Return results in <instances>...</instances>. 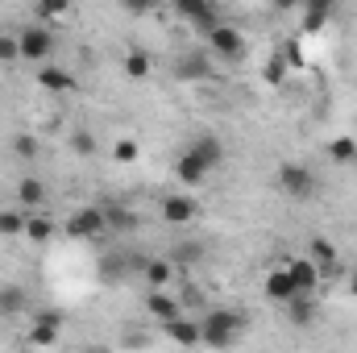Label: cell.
Returning <instances> with one entry per match:
<instances>
[{
	"label": "cell",
	"mask_w": 357,
	"mask_h": 353,
	"mask_svg": "<svg viewBox=\"0 0 357 353\" xmlns=\"http://www.w3.org/2000/svg\"><path fill=\"white\" fill-rule=\"evenodd\" d=\"M162 329H167V337H171L175 345H183V350H191V345H204V337H199V324H195V320H187V316H178V320L162 324Z\"/></svg>",
	"instance_id": "5bb4252c"
},
{
	"label": "cell",
	"mask_w": 357,
	"mask_h": 353,
	"mask_svg": "<svg viewBox=\"0 0 357 353\" xmlns=\"http://www.w3.org/2000/svg\"><path fill=\"white\" fill-rule=\"evenodd\" d=\"M71 150L84 154V158L96 154V137H91V129H75V133H71Z\"/></svg>",
	"instance_id": "f546056e"
},
{
	"label": "cell",
	"mask_w": 357,
	"mask_h": 353,
	"mask_svg": "<svg viewBox=\"0 0 357 353\" xmlns=\"http://www.w3.org/2000/svg\"><path fill=\"white\" fill-rule=\"evenodd\" d=\"M137 154H142V150H137V142H133V137H121V142L112 146V158H116L121 167H133V163H137Z\"/></svg>",
	"instance_id": "484cf974"
},
{
	"label": "cell",
	"mask_w": 357,
	"mask_h": 353,
	"mask_svg": "<svg viewBox=\"0 0 357 353\" xmlns=\"http://www.w3.org/2000/svg\"><path fill=\"white\" fill-rule=\"evenodd\" d=\"M108 233V216H104V208H75L71 216H67V237H75V241H96V237H104Z\"/></svg>",
	"instance_id": "3957f363"
},
{
	"label": "cell",
	"mask_w": 357,
	"mask_h": 353,
	"mask_svg": "<svg viewBox=\"0 0 357 353\" xmlns=\"http://www.w3.org/2000/svg\"><path fill=\"white\" fill-rule=\"evenodd\" d=\"M287 316H291V324H299V329H312V324H316V316H320V308H316V295H295V299L287 303Z\"/></svg>",
	"instance_id": "4fadbf2b"
},
{
	"label": "cell",
	"mask_w": 357,
	"mask_h": 353,
	"mask_svg": "<svg viewBox=\"0 0 357 353\" xmlns=\"http://www.w3.org/2000/svg\"><path fill=\"white\" fill-rule=\"evenodd\" d=\"M307 258L320 266V274H333V270H341V266H337V250H333L324 237H312V246H307Z\"/></svg>",
	"instance_id": "ffe728a7"
},
{
	"label": "cell",
	"mask_w": 357,
	"mask_h": 353,
	"mask_svg": "<svg viewBox=\"0 0 357 353\" xmlns=\"http://www.w3.org/2000/svg\"><path fill=\"white\" fill-rule=\"evenodd\" d=\"M178 8V17H187L195 29H204V38L220 25V17H216V4H208V0H178L175 4Z\"/></svg>",
	"instance_id": "52a82bcc"
},
{
	"label": "cell",
	"mask_w": 357,
	"mask_h": 353,
	"mask_svg": "<svg viewBox=\"0 0 357 353\" xmlns=\"http://www.w3.org/2000/svg\"><path fill=\"white\" fill-rule=\"evenodd\" d=\"M146 312H150L158 324H171V320L183 316V312H178V299L167 295V291H150V295H146Z\"/></svg>",
	"instance_id": "30bf717a"
},
{
	"label": "cell",
	"mask_w": 357,
	"mask_h": 353,
	"mask_svg": "<svg viewBox=\"0 0 357 353\" xmlns=\"http://www.w3.org/2000/svg\"><path fill=\"white\" fill-rule=\"evenodd\" d=\"M150 71H154V59L146 50H129L125 54V75L129 80H150Z\"/></svg>",
	"instance_id": "44dd1931"
},
{
	"label": "cell",
	"mask_w": 357,
	"mask_h": 353,
	"mask_svg": "<svg viewBox=\"0 0 357 353\" xmlns=\"http://www.w3.org/2000/svg\"><path fill=\"white\" fill-rule=\"evenodd\" d=\"M25 237H29V241H50V237H54V220H50V216L25 220Z\"/></svg>",
	"instance_id": "cb8c5ba5"
},
{
	"label": "cell",
	"mask_w": 357,
	"mask_h": 353,
	"mask_svg": "<svg viewBox=\"0 0 357 353\" xmlns=\"http://www.w3.org/2000/svg\"><path fill=\"white\" fill-rule=\"evenodd\" d=\"M38 84H42L46 91H71L75 88V75L63 71V67H50V63H46V67H38Z\"/></svg>",
	"instance_id": "2e32d148"
},
{
	"label": "cell",
	"mask_w": 357,
	"mask_h": 353,
	"mask_svg": "<svg viewBox=\"0 0 357 353\" xmlns=\"http://www.w3.org/2000/svg\"><path fill=\"white\" fill-rule=\"evenodd\" d=\"M59 329H63V312H42L38 320H33V329H29V345H54L59 341Z\"/></svg>",
	"instance_id": "9c48e42d"
},
{
	"label": "cell",
	"mask_w": 357,
	"mask_h": 353,
	"mask_svg": "<svg viewBox=\"0 0 357 353\" xmlns=\"http://www.w3.org/2000/svg\"><path fill=\"white\" fill-rule=\"evenodd\" d=\"M17 200H21L25 208H42V204L50 200V187H46L42 179L29 175V179H21V183H17Z\"/></svg>",
	"instance_id": "9a60e30c"
},
{
	"label": "cell",
	"mask_w": 357,
	"mask_h": 353,
	"mask_svg": "<svg viewBox=\"0 0 357 353\" xmlns=\"http://www.w3.org/2000/svg\"><path fill=\"white\" fill-rule=\"evenodd\" d=\"M17 46H21V59L46 63L54 54V33L46 25H25V29H17Z\"/></svg>",
	"instance_id": "277c9868"
},
{
	"label": "cell",
	"mask_w": 357,
	"mask_h": 353,
	"mask_svg": "<svg viewBox=\"0 0 357 353\" xmlns=\"http://www.w3.org/2000/svg\"><path fill=\"white\" fill-rule=\"evenodd\" d=\"M282 75H287V67H282V59L274 54V59H270V63H266V80H270V84H278Z\"/></svg>",
	"instance_id": "d6a6232c"
},
{
	"label": "cell",
	"mask_w": 357,
	"mask_h": 353,
	"mask_svg": "<svg viewBox=\"0 0 357 353\" xmlns=\"http://www.w3.org/2000/svg\"><path fill=\"white\" fill-rule=\"evenodd\" d=\"M175 75L178 80H208V75H212V63H208L204 54H183L175 63Z\"/></svg>",
	"instance_id": "ac0fdd59"
},
{
	"label": "cell",
	"mask_w": 357,
	"mask_h": 353,
	"mask_svg": "<svg viewBox=\"0 0 357 353\" xmlns=\"http://www.w3.org/2000/svg\"><path fill=\"white\" fill-rule=\"evenodd\" d=\"M104 216H108V229L116 233V229H137V216L129 212V208H104Z\"/></svg>",
	"instance_id": "4316f807"
},
{
	"label": "cell",
	"mask_w": 357,
	"mask_h": 353,
	"mask_svg": "<svg viewBox=\"0 0 357 353\" xmlns=\"http://www.w3.org/2000/svg\"><path fill=\"white\" fill-rule=\"evenodd\" d=\"M13 154H21V158H33V154H38V137H29V133H17V137H13Z\"/></svg>",
	"instance_id": "1f68e13d"
},
{
	"label": "cell",
	"mask_w": 357,
	"mask_h": 353,
	"mask_svg": "<svg viewBox=\"0 0 357 353\" xmlns=\"http://www.w3.org/2000/svg\"><path fill=\"white\" fill-rule=\"evenodd\" d=\"M328 158L333 163H357V137H349V133L345 137H333L328 142Z\"/></svg>",
	"instance_id": "7402d4cb"
},
{
	"label": "cell",
	"mask_w": 357,
	"mask_h": 353,
	"mask_svg": "<svg viewBox=\"0 0 357 353\" xmlns=\"http://www.w3.org/2000/svg\"><path fill=\"white\" fill-rule=\"evenodd\" d=\"M282 270L291 274V283H295L299 295H316V287H320V266L312 262V258H291V262H282Z\"/></svg>",
	"instance_id": "ba28073f"
},
{
	"label": "cell",
	"mask_w": 357,
	"mask_h": 353,
	"mask_svg": "<svg viewBox=\"0 0 357 353\" xmlns=\"http://www.w3.org/2000/svg\"><path fill=\"white\" fill-rule=\"evenodd\" d=\"M21 233H25V216L0 212V237H21Z\"/></svg>",
	"instance_id": "83f0119b"
},
{
	"label": "cell",
	"mask_w": 357,
	"mask_h": 353,
	"mask_svg": "<svg viewBox=\"0 0 357 353\" xmlns=\"http://www.w3.org/2000/svg\"><path fill=\"white\" fill-rule=\"evenodd\" d=\"M162 220L167 225H191L195 220V200H187V195H167L162 200Z\"/></svg>",
	"instance_id": "7c38bea8"
},
{
	"label": "cell",
	"mask_w": 357,
	"mask_h": 353,
	"mask_svg": "<svg viewBox=\"0 0 357 353\" xmlns=\"http://www.w3.org/2000/svg\"><path fill=\"white\" fill-rule=\"evenodd\" d=\"M349 295L357 299V266H354V274H349Z\"/></svg>",
	"instance_id": "836d02e7"
},
{
	"label": "cell",
	"mask_w": 357,
	"mask_h": 353,
	"mask_svg": "<svg viewBox=\"0 0 357 353\" xmlns=\"http://www.w3.org/2000/svg\"><path fill=\"white\" fill-rule=\"evenodd\" d=\"M25 287H0V312H21L25 308Z\"/></svg>",
	"instance_id": "d4e9b609"
},
{
	"label": "cell",
	"mask_w": 357,
	"mask_h": 353,
	"mask_svg": "<svg viewBox=\"0 0 357 353\" xmlns=\"http://www.w3.org/2000/svg\"><path fill=\"white\" fill-rule=\"evenodd\" d=\"M204 258V246L199 241H178L175 254H171V266H195Z\"/></svg>",
	"instance_id": "603a6c76"
},
{
	"label": "cell",
	"mask_w": 357,
	"mask_h": 353,
	"mask_svg": "<svg viewBox=\"0 0 357 353\" xmlns=\"http://www.w3.org/2000/svg\"><path fill=\"white\" fill-rule=\"evenodd\" d=\"M142 274H146L150 291H162V287L175 278V266H171V258H150V262L142 266Z\"/></svg>",
	"instance_id": "e0dca14e"
},
{
	"label": "cell",
	"mask_w": 357,
	"mask_h": 353,
	"mask_svg": "<svg viewBox=\"0 0 357 353\" xmlns=\"http://www.w3.org/2000/svg\"><path fill=\"white\" fill-rule=\"evenodd\" d=\"M187 154H191V158H199V167L212 175V171L225 163V142H220L216 133H199V137L187 146Z\"/></svg>",
	"instance_id": "8992f818"
},
{
	"label": "cell",
	"mask_w": 357,
	"mask_h": 353,
	"mask_svg": "<svg viewBox=\"0 0 357 353\" xmlns=\"http://www.w3.org/2000/svg\"><path fill=\"white\" fill-rule=\"evenodd\" d=\"M295 295H299V291H295L291 274H287L282 266H274V270L266 274V299H274V303H282V308H287V303H291Z\"/></svg>",
	"instance_id": "8fae6325"
},
{
	"label": "cell",
	"mask_w": 357,
	"mask_h": 353,
	"mask_svg": "<svg viewBox=\"0 0 357 353\" xmlns=\"http://www.w3.org/2000/svg\"><path fill=\"white\" fill-rule=\"evenodd\" d=\"M278 191H282L287 200H312V195L320 191V183L312 175V167H303V163H282V167H278Z\"/></svg>",
	"instance_id": "7a4b0ae2"
},
{
	"label": "cell",
	"mask_w": 357,
	"mask_h": 353,
	"mask_svg": "<svg viewBox=\"0 0 357 353\" xmlns=\"http://www.w3.org/2000/svg\"><path fill=\"white\" fill-rule=\"evenodd\" d=\"M324 17H328V4L320 0V4H312V8L303 13V29H307V33H316V29L324 25Z\"/></svg>",
	"instance_id": "4dcf8cb0"
},
{
	"label": "cell",
	"mask_w": 357,
	"mask_h": 353,
	"mask_svg": "<svg viewBox=\"0 0 357 353\" xmlns=\"http://www.w3.org/2000/svg\"><path fill=\"white\" fill-rule=\"evenodd\" d=\"M21 59V46H17V33L0 29V63H17Z\"/></svg>",
	"instance_id": "f1b7e54d"
},
{
	"label": "cell",
	"mask_w": 357,
	"mask_h": 353,
	"mask_svg": "<svg viewBox=\"0 0 357 353\" xmlns=\"http://www.w3.org/2000/svg\"><path fill=\"white\" fill-rule=\"evenodd\" d=\"M175 175H178L183 187H199V183L208 179V171L199 167V158H191V154L183 150V154H178V163H175Z\"/></svg>",
	"instance_id": "d6986e66"
},
{
	"label": "cell",
	"mask_w": 357,
	"mask_h": 353,
	"mask_svg": "<svg viewBox=\"0 0 357 353\" xmlns=\"http://www.w3.org/2000/svg\"><path fill=\"white\" fill-rule=\"evenodd\" d=\"M88 353H112L108 345H88Z\"/></svg>",
	"instance_id": "e575fe53"
},
{
	"label": "cell",
	"mask_w": 357,
	"mask_h": 353,
	"mask_svg": "<svg viewBox=\"0 0 357 353\" xmlns=\"http://www.w3.org/2000/svg\"><path fill=\"white\" fill-rule=\"evenodd\" d=\"M245 333H250V316L237 312V308H212V312L199 320V337H204V345H212V350H233Z\"/></svg>",
	"instance_id": "6da1fadb"
},
{
	"label": "cell",
	"mask_w": 357,
	"mask_h": 353,
	"mask_svg": "<svg viewBox=\"0 0 357 353\" xmlns=\"http://www.w3.org/2000/svg\"><path fill=\"white\" fill-rule=\"evenodd\" d=\"M208 46H212V54H220V59H229V63H233V59H241V54H245V33L220 21V25L208 33Z\"/></svg>",
	"instance_id": "5b68a950"
}]
</instances>
